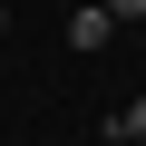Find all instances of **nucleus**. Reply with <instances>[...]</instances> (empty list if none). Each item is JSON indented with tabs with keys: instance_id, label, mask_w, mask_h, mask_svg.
I'll list each match as a JSON object with an SVG mask.
<instances>
[{
	"instance_id": "1",
	"label": "nucleus",
	"mask_w": 146,
	"mask_h": 146,
	"mask_svg": "<svg viewBox=\"0 0 146 146\" xmlns=\"http://www.w3.org/2000/svg\"><path fill=\"white\" fill-rule=\"evenodd\" d=\"M107 29H117L107 10H78V20H68V39H78V49H107Z\"/></svg>"
},
{
	"instance_id": "2",
	"label": "nucleus",
	"mask_w": 146,
	"mask_h": 146,
	"mask_svg": "<svg viewBox=\"0 0 146 146\" xmlns=\"http://www.w3.org/2000/svg\"><path fill=\"white\" fill-rule=\"evenodd\" d=\"M107 136H127V146H146V98H136V107H117V127H107Z\"/></svg>"
},
{
	"instance_id": "3",
	"label": "nucleus",
	"mask_w": 146,
	"mask_h": 146,
	"mask_svg": "<svg viewBox=\"0 0 146 146\" xmlns=\"http://www.w3.org/2000/svg\"><path fill=\"white\" fill-rule=\"evenodd\" d=\"M98 10H107V20H146V0H98Z\"/></svg>"
},
{
	"instance_id": "4",
	"label": "nucleus",
	"mask_w": 146,
	"mask_h": 146,
	"mask_svg": "<svg viewBox=\"0 0 146 146\" xmlns=\"http://www.w3.org/2000/svg\"><path fill=\"white\" fill-rule=\"evenodd\" d=\"M0 29H10V10H0Z\"/></svg>"
}]
</instances>
